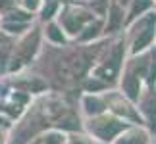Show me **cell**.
I'll return each mask as SVG.
<instances>
[{
    "label": "cell",
    "mask_w": 156,
    "mask_h": 144,
    "mask_svg": "<svg viewBox=\"0 0 156 144\" xmlns=\"http://www.w3.org/2000/svg\"><path fill=\"white\" fill-rule=\"evenodd\" d=\"M37 43H39V33H33L31 37H29L25 43L20 46V50H17V56H20L21 62L29 60V58L35 54V50H37Z\"/></svg>",
    "instance_id": "obj_1"
},
{
    "label": "cell",
    "mask_w": 156,
    "mask_h": 144,
    "mask_svg": "<svg viewBox=\"0 0 156 144\" xmlns=\"http://www.w3.org/2000/svg\"><path fill=\"white\" fill-rule=\"evenodd\" d=\"M123 87H125V91H127V94L131 98H137V96H139V81H137L135 77H127L125 83H123Z\"/></svg>",
    "instance_id": "obj_2"
},
{
    "label": "cell",
    "mask_w": 156,
    "mask_h": 144,
    "mask_svg": "<svg viewBox=\"0 0 156 144\" xmlns=\"http://www.w3.org/2000/svg\"><path fill=\"white\" fill-rule=\"evenodd\" d=\"M151 39H152V29H148V31L143 35L141 39H137V43H135V50H141V48H145L148 43H151Z\"/></svg>",
    "instance_id": "obj_3"
},
{
    "label": "cell",
    "mask_w": 156,
    "mask_h": 144,
    "mask_svg": "<svg viewBox=\"0 0 156 144\" xmlns=\"http://www.w3.org/2000/svg\"><path fill=\"white\" fill-rule=\"evenodd\" d=\"M62 142V136L60 135H48V136H43V139L35 140L33 144H60Z\"/></svg>",
    "instance_id": "obj_4"
},
{
    "label": "cell",
    "mask_w": 156,
    "mask_h": 144,
    "mask_svg": "<svg viewBox=\"0 0 156 144\" xmlns=\"http://www.w3.org/2000/svg\"><path fill=\"white\" fill-rule=\"evenodd\" d=\"M119 19H122V15H119V10L118 8H112V15H110V23H108V31H112V29L118 27Z\"/></svg>",
    "instance_id": "obj_5"
},
{
    "label": "cell",
    "mask_w": 156,
    "mask_h": 144,
    "mask_svg": "<svg viewBox=\"0 0 156 144\" xmlns=\"http://www.w3.org/2000/svg\"><path fill=\"white\" fill-rule=\"evenodd\" d=\"M119 144H145V135H133L131 139H127L125 142H119Z\"/></svg>",
    "instance_id": "obj_6"
}]
</instances>
